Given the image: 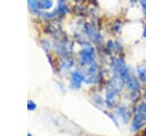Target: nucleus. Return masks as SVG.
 I'll use <instances>...</instances> for the list:
<instances>
[{
    "instance_id": "f257e3e1",
    "label": "nucleus",
    "mask_w": 146,
    "mask_h": 136,
    "mask_svg": "<svg viewBox=\"0 0 146 136\" xmlns=\"http://www.w3.org/2000/svg\"><path fill=\"white\" fill-rule=\"evenodd\" d=\"M145 123H146V102H143L139 104L137 112L135 113V115L132 118L130 129L132 131H136V130L140 129Z\"/></svg>"
},
{
    "instance_id": "f03ea898",
    "label": "nucleus",
    "mask_w": 146,
    "mask_h": 136,
    "mask_svg": "<svg viewBox=\"0 0 146 136\" xmlns=\"http://www.w3.org/2000/svg\"><path fill=\"white\" fill-rule=\"evenodd\" d=\"M112 69L115 73V77L120 78L123 82H125L128 80V78L130 75V71L122 58H113L112 59Z\"/></svg>"
},
{
    "instance_id": "7ed1b4c3",
    "label": "nucleus",
    "mask_w": 146,
    "mask_h": 136,
    "mask_svg": "<svg viewBox=\"0 0 146 136\" xmlns=\"http://www.w3.org/2000/svg\"><path fill=\"white\" fill-rule=\"evenodd\" d=\"M94 49L91 47H87L84 48L81 53H80V59H81V63L83 65H91L94 62Z\"/></svg>"
},
{
    "instance_id": "20e7f679",
    "label": "nucleus",
    "mask_w": 146,
    "mask_h": 136,
    "mask_svg": "<svg viewBox=\"0 0 146 136\" xmlns=\"http://www.w3.org/2000/svg\"><path fill=\"white\" fill-rule=\"evenodd\" d=\"M117 89H115L114 87H108V89L106 90V105L108 107H114L116 102H117Z\"/></svg>"
},
{
    "instance_id": "39448f33",
    "label": "nucleus",
    "mask_w": 146,
    "mask_h": 136,
    "mask_svg": "<svg viewBox=\"0 0 146 136\" xmlns=\"http://www.w3.org/2000/svg\"><path fill=\"white\" fill-rule=\"evenodd\" d=\"M125 83H127L128 89L130 90V93H131L132 95H133V94H137V93L139 91V89H140V85H139V82H138V79H137L133 74H131V73H130L128 80L125 81Z\"/></svg>"
},
{
    "instance_id": "423d86ee",
    "label": "nucleus",
    "mask_w": 146,
    "mask_h": 136,
    "mask_svg": "<svg viewBox=\"0 0 146 136\" xmlns=\"http://www.w3.org/2000/svg\"><path fill=\"white\" fill-rule=\"evenodd\" d=\"M84 81V77L83 74L80 72V71H75L73 74H72V78H71V87L72 89H79L81 87V83Z\"/></svg>"
},
{
    "instance_id": "0eeeda50",
    "label": "nucleus",
    "mask_w": 146,
    "mask_h": 136,
    "mask_svg": "<svg viewBox=\"0 0 146 136\" xmlns=\"http://www.w3.org/2000/svg\"><path fill=\"white\" fill-rule=\"evenodd\" d=\"M115 112H116L117 117L122 119V121H123L124 123H128V121H129V117H130V112H129V110H128L125 106H123V105L119 106V107L116 109Z\"/></svg>"
},
{
    "instance_id": "6e6552de",
    "label": "nucleus",
    "mask_w": 146,
    "mask_h": 136,
    "mask_svg": "<svg viewBox=\"0 0 146 136\" xmlns=\"http://www.w3.org/2000/svg\"><path fill=\"white\" fill-rule=\"evenodd\" d=\"M107 47L112 53H120L123 50V47H122L120 41H108Z\"/></svg>"
},
{
    "instance_id": "1a4fd4ad",
    "label": "nucleus",
    "mask_w": 146,
    "mask_h": 136,
    "mask_svg": "<svg viewBox=\"0 0 146 136\" xmlns=\"http://www.w3.org/2000/svg\"><path fill=\"white\" fill-rule=\"evenodd\" d=\"M137 74H138V78L143 82H146V66H138L137 67Z\"/></svg>"
},
{
    "instance_id": "9d476101",
    "label": "nucleus",
    "mask_w": 146,
    "mask_h": 136,
    "mask_svg": "<svg viewBox=\"0 0 146 136\" xmlns=\"http://www.w3.org/2000/svg\"><path fill=\"white\" fill-rule=\"evenodd\" d=\"M122 23L121 22H116V23H114L113 24V31L115 32V34L117 33V32H120V30H121V27H122Z\"/></svg>"
},
{
    "instance_id": "9b49d317",
    "label": "nucleus",
    "mask_w": 146,
    "mask_h": 136,
    "mask_svg": "<svg viewBox=\"0 0 146 136\" xmlns=\"http://www.w3.org/2000/svg\"><path fill=\"white\" fill-rule=\"evenodd\" d=\"M139 6H140V9H141V11H143L144 16L146 17V0H140Z\"/></svg>"
},
{
    "instance_id": "f8f14e48",
    "label": "nucleus",
    "mask_w": 146,
    "mask_h": 136,
    "mask_svg": "<svg viewBox=\"0 0 146 136\" xmlns=\"http://www.w3.org/2000/svg\"><path fill=\"white\" fill-rule=\"evenodd\" d=\"M35 107H36V104L33 102V101H29L27 102V110L29 111H33V110H35Z\"/></svg>"
},
{
    "instance_id": "ddd939ff",
    "label": "nucleus",
    "mask_w": 146,
    "mask_h": 136,
    "mask_svg": "<svg viewBox=\"0 0 146 136\" xmlns=\"http://www.w3.org/2000/svg\"><path fill=\"white\" fill-rule=\"evenodd\" d=\"M128 1H129V3L131 6H136V5H138L140 2V0H128Z\"/></svg>"
},
{
    "instance_id": "4468645a",
    "label": "nucleus",
    "mask_w": 146,
    "mask_h": 136,
    "mask_svg": "<svg viewBox=\"0 0 146 136\" xmlns=\"http://www.w3.org/2000/svg\"><path fill=\"white\" fill-rule=\"evenodd\" d=\"M143 38L146 39V24L144 25V29H143Z\"/></svg>"
},
{
    "instance_id": "2eb2a0df",
    "label": "nucleus",
    "mask_w": 146,
    "mask_h": 136,
    "mask_svg": "<svg viewBox=\"0 0 146 136\" xmlns=\"http://www.w3.org/2000/svg\"><path fill=\"white\" fill-rule=\"evenodd\" d=\"M27 136H32V134H31V133H29V134H27Z\"/></svg>"
}]
</instances>
